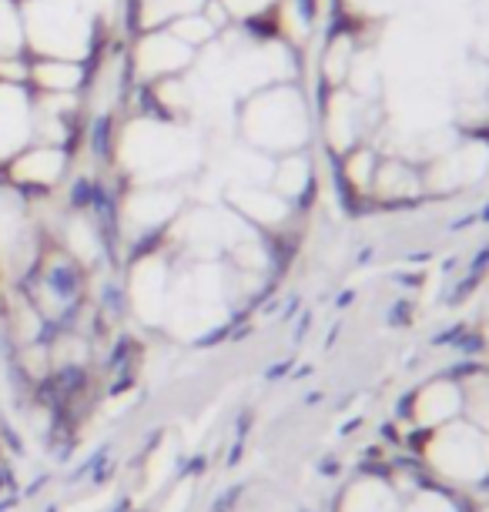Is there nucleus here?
<instances>
[{
	"label": "nucleus",
	"instance_id": "1",
	"mask_svg": "<svg viewBox=\"0 0 489 512\" xmlns=\"http://www.w3.org/2000/svg\"><path fill=\"white\" fill-rule=\"evenodd\" d=\"M245 141L262 154H295L305 151L315 138V94L302 88V81L268 84L252 91L238 114Z\"/></svg>",
	"mask_w": 489,
	"mask_h": 512
},
{
	"label": "nucleus",
	"instance_id": "2",
	"mask_svg": "<svg viewBox=\"0 0 489 512\" xmlns=\"http://www.w3.org/2000/svg\"><path fill=\"white\" fill-rule=\"evenodd\" d=\"M429 462L449 479L479 482L489 476V436L476 425H446L429 442Z\"/></svg>",
	"mask_w": 489,
	"mask_h": 512
},
{
	"label": "nucleus",
	"instance_id": "3",
	"mask_svg": "<svg viewBox=\"0 0 489 512\" xmlns=\"http://www.w3.org/2000/svg\"><path fill=\"white\" fill-rule=\"evenodd\" d=\"M423 195V168L416 161L402 158V154H382L369 198L382 201V205H406V201H416Z\"/></svg>",
	"mask_w": 489,
	"mask_h": 512
},
{
	"label": "nucleus",
	"instance_id": "4",
	"mask_svg": "<svg viewBox=\"0 0 489 512\" xmlns=\"http://www.w3.org/2000/svg\"><path fill=\"white\" fill-rule=\"evenodd\" d=\"M379 158H382V151H379L376 141H362V144H356V148H349L345 154H339L335 164H339L342 185L349 188L352 195L369 198L372 178H376V168H379Z\"/></svg>",
	"mask_w": 489,
	"mask_h": 512
},
{
	"label": "nucleus",
	"instance_id": "5",
	"mask_svg": "<svg viewBox=\"0 0 489 512\" xmlns=\"http://www.w3.org/2000/svg\"><path fill=\"white\" fill-rule=\"evenodd\" d=\"M232 201L245 218L255 221V225H278V221L289 218V201H285L282 195H275L272 188H262V185L235 188Z\"/></svg>",
	"mask_w": 489,
	"mask_h": 512
},
{
	"label": "nucleus",
	"instance_id": "6",
	"mask_svg": "<svg viewBox=\"0 0 489 512\" xmlns=\"http://www.w3.org/2000/svg\"><path fill=\"white\" fill-rule=\"evenodd\" d=\"M275 195H282L285 201H295L302 198L305 191L315 185V171H312V161L305 151H295V154H282L275 164H272V178H268Z\"/></svg>",
	"mask_w": 489,
	"mask_h": 512
},
{
	"label": "nucleus",
	"instance_id": "7",
	"mask_svg": "<svg viewBox=\"0 0 489 512\" xmlns=\"http://www.w3.org/2000/svg\"><path fill=\"white\" fill-rule=\"evenodd\" d=\"M459 412V392L456 385L449 382H436L429 389L419 392L416 399V419L423 425H443L446 419H453Z\"/></svg>",
	"mask_w": 489,
	"mask_h": 512
},
{
	"label": "nucleus",
	"instance_id": "8",
	"mask_svg": "<svg viewBox=\"0 0 489 512\" xmlns=\"http://www.w3.org/2000/svg\"><path fill=\"white\" fill-rule=\"evenodd\" d=\"M342 512H396V492H392L386 482L366 479L349 489Z\"/></svg>",
	"mask_w": 489,
	"mask_h": 512
},
{
	"label": "nucleus",
	"instance_id": "9",
	"mask_svg": "<svg viewBox=\"0 0 489 512\" xmlns=\"http://www.w3.org/2000/svg\"><path fill=\"white\" fill-rule=\"evenodd\" d=\"M21 181H31V185H51V181L61 175V154L57 151H34L17 164L14 171Z\"/></svg>",
	"mask_w": 489,
	"mask_h": 512
},
{
	"label": "nucleus",
	"instance_id": "10",
	"mask_svg": "<svg viewBox=\"0 0 489 512\" xmlns=\"http://www.w3.org/2000/svg\"><path fill=\"white\" fill-rule=\"evenodd\" d=\"M34 74H37V81H41V88H51V91H71L81 77L78 67L67 61H44Z\"/></svg>",
	"mask_w": 489,
	"mask_h": 512
},
{
	"label": "nucleus",
	"instance_id": "11",
	"mask_svg": "<svg viewBox=\"0 0 489 512\" xmlns=\"http://www.w3.org/2000/svg\"><path fill=\"white\" fill-rule=\"evenodd\" d=\"M469 415H473V425L489 432V379L469 382Z\"/></svg>",
	"mask_w": 489,
	"mask_h": 512
},
{
	"label": "nucleus",
	"instance_id": "12",
	"mask_svg": "<svg viewBox=\"0 0 489 512\" xmlns=\"http://www.w3.org/2000/svg\"><path fill=\"white\" fill-rule=\"evenodd\" d=\"M171 462H175V452H171V446L158 449L155 456H151V466H148V472H145V479H148L145 492H155V489L161 486V479H165L168 472H171Z\"/></svg>",
	"mask_w": 489,
	"mask_h": 512
},
{
	"label": "nucleus",
	"instance_id": "13",
	"mask_svg": "<svg viewBox=\"0 0 489 512\" xmlns=\"http://www.w3.org/2000/svg\"><path fill=\"white\" fill-rule=\"evenodd\" d=\"M71 248L78 251L81 258H94V255H98V241H94V231L84 225V221H78V225L71 228Z\"/></svg>",
	"mask_w": 489,
	"mask_h": 512
},
{
	"label": "nucleus",
	"instance_id": "14",
	"mask_svg": "<svg viewBox=\"0 0 489 512\" xmlns=\"http://www.w3.org/2000/svg\"><path fill=\"white\" fill-rule=\"evenodd\" d=\"M406 512H456L443 496H433V492H426V496H416V502L406 509Z\"/></svg>",
	"mask_w": 489,
	"mask_h": 512
},
{
	"label": "nucleus",
	"instance_id": "15",
	"mask_svg": "<svg viewBox=\"0 0 489 512\" xmlns=\"http://www.w3.org/2000/svg\"><path fill=\"white\" fill-rule=\"evenodd\" d=\"M191 496V486H188V482H185V486H181L178 492H175V496H171V502H168V509L165 512H181V509H185V499Z\"/></svg>",
	"mask_w": 489,
	"mask_h": 512
}]
</instances>
